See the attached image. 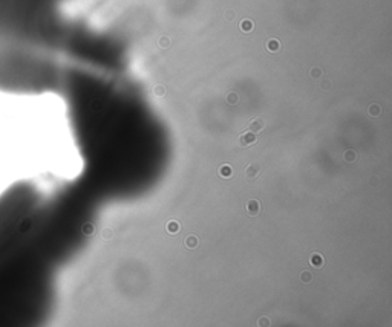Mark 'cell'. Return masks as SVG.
Returning a JSON list of instances; mask_svg holds the SVG:
<instances>
[{
    "instance_id": "obj_1",
    "label": "cell",
    "mask_w": 392,
    "mask_h": 327,
    "mask_svg": "<svg viewBox=\"0 0 392 327\" xmlns=\"http://www.w3.org/2000/svg\"><path fill=\"white\" fill-rule=\"evenodd\" d=\"M244 139V144H250V142H254L256 141V138H254V135H247V136H242Z\"/></svg>"
},
{
    "instance_id": "obj_2",
    "label": "cell",
    "mask_w": 392,
    "mask_h": 327,
    "mask_svg": "<svg viewBox=\"0 0 392 327\" xmlns=\"http://www.w3.org/2000/svg\"><path fill=\"white\" fill-rule=\"evenodd\" d=\"M167 229H169L170 232H176V231H178V225H176L175 222H170V223H169V228H167Z\"/></svg>"
},
{
    "instance_id": "obj_3",
    "label": "cell",
    "mask_w": 392,
    "mask_h": 327,
    "mask_svg": "<svg viewBox=\"0 0 392 327\" xmlns=\"http://www.w3.org/2000/svg\"><path fill=\"white\" fill-rule=\"evenodd\" d=\"M242 29H244V31H250V29H251V21H248V20H247V21H242Z\"/></svg>"
},
{
    "instance_id": "obj_4",
    "label": "cell",
    "mask_w": 392,
    "mask_h": 327,
    "mask_svg": "<svg viewBox=\"0 0 392 327\" xmlns=\"http://www.w3.org/2000/svg\"><path fill=\"white\" fill-rule=\"evenodd\" d=\"M313 260H314L313 263H314L316 266H317V265H322V257H320V255H314V257H313Z\"/></svg>"
},
{
    "instance_id": "obj_5",
    "label": "cell",
    "mask_w": 392,
    "mask_h": 327,
    "mask_svg": "<svg viewBox=\"0 0 392 327\" xmlns=\"http://www.w3.org/2000/svg\"><path fill=\"white\" fill-rule=\"evenodd\" d=\"M230 173H231V171H230V168H228V167H224V168H222V176H225V178H228V176H230Z\"/></svg>"
},
{
    "instance_id": "obj_6",
    "label": "cell",
    "mask_w": 392,
    "mask_h": 327,
    "mask_svg": "<svg viewBox=\"0 0 392 327\" xmlns=\"http://www.w3.org/2000/svg\"><path fill=\"white\" fill-rule=\"evenodd\" d=\"M271 49H273V51H274V49H277V43H276V41H273V43H271Z\"/></svg>"
}]
</instances>
